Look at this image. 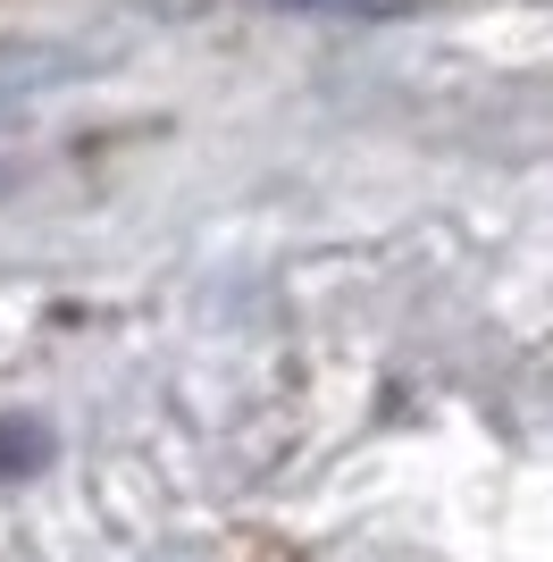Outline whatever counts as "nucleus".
Masks as SVG:
<instances>
[{
	"instance_id": "f257e3e1",
	"label": "nucleus",
	"mask_w": 553,
	"mask_h": 562,
	"mask_svg": "<svg viewBox=\"0 0 553 562\" xmlns=\"http://www.w3.org/2000/svg\"><path fill=\"white\" fill-rule=\"evenodd\" d=\"M252 9H276V18H336V25H386V18H419L437 0H252Z\"/></svg>"
}]
</instances>
